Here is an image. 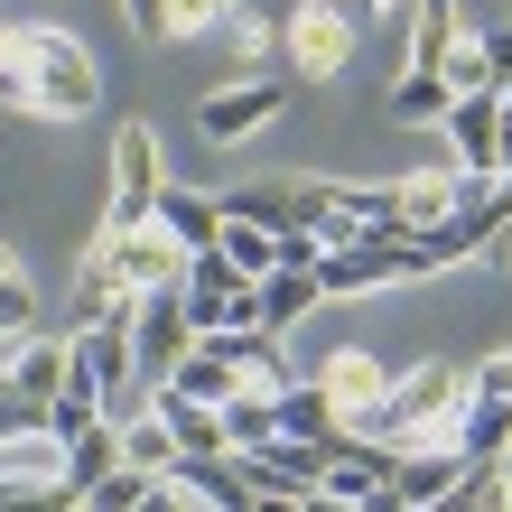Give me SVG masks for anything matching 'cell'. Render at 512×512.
Segmentation results:
<instances>
[{"label":"cell","instance_id":"1","mask_svg":"<svg viewBox=\"0 0 512 512\" xmlns=\"http://www.w3.org/2000/svg\"><path fill=\"white\" fill-rule=\"evenodd\" d=\"M94 103H103V66L66 19H0V112L84 122Z\"/></svg>","mask_w":512,"mask_h":512},{"label":"cell","instance_id":"2","mask_svg":"<svg viewBox=\"0 0 512 512\" xmlns=\"http://www.w3.org/2000/svg\"><path fill=\"white\" fill-rule=\"evenodd\" d=\"M466 401H475V364H410V373H391V391H382V410H373V429L364 438H382L391 457H419V447H457V429H466Z\"/></svg>","mask_w":512,"mask_h":512},{"label":"cell","instance_id":"3","mask_svg":"<svg viewBox=\"0 0 512 512\" xmlns=\"http://www.w3.org/2000/svg\"><path fill=\"white\" fill-rule=\"evenodd\" d=\"M401 280H429L410 233H364V243L317 261V298H373V289H401Z\"/></svg>","mask_w":512,"mask_h":512},{"label":"cell","instance_id":"4","mask_svg":"<svg viewBox=\"0 0 512 512\" xmlns=\"http://www.w3.org/2000/svg\"><path fill=\"white\" fill-rule=\"evenodd\" d=\"M354 10L345 0H289V19H280V47H289V66L308 75V84H336L354 66Z\"/></svg>","mask_w":512,"mask_h":512},{"label":"cell","instance_id":"5","mask_svg":"<svg viewBox=\"0 0 512 512\" xmlns=\"http://www.w3.org/2000/svg\"><path fill=\"white\" fill-rule=\"evenodd\" d=\"M159 131L149 122H122L112 131V205H103V224L94 233H140L149 224V205H159Z\"/></svg>","mask_w":512,"mask_h":512},{"label":"cell","instance_id":"6","mask_svg":"<svg viewBox=\"0 0 512 512\" xmlns=\"http://www.w3.org/2000/svg\"><path fill=\"white\" fill-rule=\"evenodd\" d=\"M280 112H289V84H280V75H233L224 94H205V103H196V131L215 140V149H243L252 131L280 122Z\"/></svg>","mask_w":512,"mask_h":512},{"label":"cell","instance_id":"7","mask_svg":"<svg viewBox=\"0 0 512 512\" xmlns=\"http://www.w3.org/2000/svg\"><path fill=\"white\" fill-rule=\"evenodd\" d=\"M308 382L326 391V410L345 419V438H364V429H373V410H382V391H391V364H382V354H364V345H336Z\"/></svg>","mask_w":512,"mask_h":512},{"label":"cell","instance_id":"8","mask_svg":"<svg viewBox=\"0 0 512 512\" xmlns=\"http://www.w3.org/2000/svg\"><path fill=\"white\" fill-rule=\"evenodd\" d=\"M196 345V326H187V298L177 289H149L140 308H131V364H140V391H159L177 373V354Z\"/></svg>","mask_w":512,"mask_h":512},{"label":"cell","instance_id":"9","mask_svg":"<svg viewBox=\"0 0 512 512\" xmlns=\"http://www.w3.org/2000/svg\"><path fill=\"white\" fill-rule=\"evenodd\" d=\"M243 354H252V336H196L187 354H177V373H168L159 391H177V401H205V410H224L233 391H243Z\"/></svg>","mask_w":512,"mask_h":512},{"label":"cell","instance_id":"10","mask_svg":"<svg viewBox=\"0 0 512 512\" xmlns=\"http://www.w3.org/2000/svg\"><path fill=\"white\" fill-rule=\"evenodd\" d=\"M438 131H447V168H457V177H494V149H503V94H457Z\"/></svg>","mask_w":512,"mask_h":512},{"label":"cell","instance_id":"11","mask_svg":"<svg viewBox=\"0 0 512 512\" xmlns=\"http://www.w3.org/2000/svg\"><path fill=\"white\" fill-rule=\"evenodd\" d=\"M94 243L112 252V270H122V289H131V298L177 289V270H187V252H177L159 224H140V233H94Z\"/></svg>","mask_w":512,"mask_h":512},{"label":"cell","instance_id":"12","mask_svg":"<svg viewBox=\"0 0 512 512\" xmlns=\"http://www.w3.org/2000/svg\"><path fill=\"white\" fill-rule=\"evenodd\" d=\"M149 224H159L177 252H215V233H224V196H205V187H159Z\"/></svg>","mask_w":512,"mask_h":512},{"label":"cell","instance_id":"13","mask_svg":"<svg viewBox=\"0 0 512 512\" xmlns=\"http://www.w3.org/2000/svg\"><path fill=\"white\" fill-rule=\"evenodd\" d=\"M168 485L187 494L196 512H252V485H243V457H177Z\"/></svg>","mask_w":512,"mask_h":512},{"label":"cell","instance_id":"14","mask_svg":"<svg viewBox=\"0 0 512 512\" xmlns=\"http://www.w3.org/2000/svg\"><path fill=\"white\" fill-rule=\"evenodd\" d=\"M131 308V289H122V270H112L103 243H84L75 252V317H66V336H84V326H103V317H122Z\"/></svg>","mask_w":512,"mask_h":512},{"label":"cell","instance_id":"15","mask_svg":"<svg viewBox=\"0 0 512 512\" xmlns=\"http://www.w3.org/2000/svg\"><path fill=\"white\" fill-rule=\"evenodd\" d=\"M391 475H401V457H391L382 438H345L336 457H326V494H336V503H373Z\"/></svg>","mask_w":512,"mask_h":512},{"label":"cell","instance_id":"16","mask_svg":"<svg viewBox=\"0 0 512 512\" xmlns=\"http://www.w3.org/2000/svg\"><path fill=\"white\" fill-rule=\"evenodd\" d=\"M66 364H75V336H19V345H10V364H0V382L28 391V401H56Z\"/></svg>","mask_w":512,"mask_h":512},{"label":"cell","instance_id":"17","mask_svg":"<svg viewBox=\"0 0 512 512\" xmlns=\"http://www.w3.org/2000/svg\"><path fill=\"white\" fill-rule=\"evenodd\" d=\"M457 457H466V466H503V457H512V391H485V382H475L466 429H457Z\"/></svg>","mask_w":512,"mask_h":512},{"label":"cell","instance_id":"18","mask_svg":"<svg viewBox=\"0 0 512 512\" xmlns=\"http://www.w3.org/2000/svg\"><path fill=\"white\" fill-rule=\"evenodd\" d=\"M243 485L252 494H326V457L317 447H261V457H243Z\"/></svg>","mask_w":512,"mask_h":512},{"label":"cell","instance_id":"19","mask_svg":"<svg viewBox=\"0 0 512 512\" xmlns=\"http://www.w3.org/2000/svg\"><path fill=\"white\" fill-rule=\"evenodd\" d=\"M149 419L177 438V457H224V410L205 401H177V391H149Z\"/></svg>","mask_w":512,"mask_h":512},{"label":"cell","instance_id":"20","mask_svg":"<svg viewBox=\"0 0 512 512\" xmlns=\"http://www.w3.org/2000/svg\"><path fill=\"white\" fill-rule=\"evenodd\" d=\"M112 466H122V429H112V419H94V429H75L56 447V485H75V494H94Z\"/></svg>","mask_w":512,"mask_h":512},{"label":"cell","instance_id":"21","mask_svg":"<svg viewBox=\"0 0 512 512\" xmlns=\"http://www.w3.org/2000/svg\"><path fill=\"white\" fill-rule=\"evenodd\" d=\"M391 205H401V233H429L457 215V168H419V177H391Z\"/></svg>","mask_w":512,"mask_h":512},{"label":"cell","instance_id":"22","mask_svg":"<svg viewBox=\"0 0 512 512\" xmlns=\"http://www.w3.org/2000/svg\"><path fill=\"white\" fill-rule=\"evenodd\" d=\"M457 485H466V457H457V447H419V457H401V475H391V494H401L410 512L438 503V494H457Z\"/></svg>","mask_w":512,"mask_h":512},{"label":"cell","instance_id":"23","mask_svg":"<svg viewBox=\"0 0 512 512\" xmlns=\"http://www.w3.org/2000/svg\"><path fill=\"white\" fill-rule=\"evenodd\" d=\"M94 419H103V382H94V364L75 354V364H66V382H56V401H47V438L66 447L75 429H94Z\"/></svg>","mask_w":512,"mask_h":512},{"label":"cell","instance_id":"24","mask_svg":"<svg viewBox=\"0 0 512 512\" xmlns=\"http://www.w3.org/2000/svg\"><path fill=\"white\" fill-rule=\"evenodd\" d=\"M261 447H280V410H270V391H233L224 401V457H261Z\"/></svg>","mask_w":512,"mask_h":512},{"label":"cell","instance_id":"25","mask_svg":"<svg viewBox=\"0 0 512 512\" xmlns=\"http://www.w3.org/2000/svg\"><path fill=\"white\" fill-rule=\"evenodd\" d=\"M224 215L233 224H261L270 243H289V233H298V196H289V177H270V187H233Z\"/></svg>","mask_w":512,"mask_h":512},{"label":"cell","instance_id":"26","mask_svg":"<svg viewBox=\"0 0 512 512\" xmlns=\"http://www.w3.org/2000/svg\"><path fill=\"white\" fill-rule=\"evenodd\" d=\"M447 47H457V0H410V66L401 75H438Z\"/></svg>","mask_w":512,"mask_h":512},{"label":"cell","instance_id":"27","mask_svg":"<svg viewBox=\"0 0 512 512\" xmlns=\"http://www.w3.org/2000/svg\"><path fill=\"white\" fill-rule=\"evenodd\" d=\"M308 308H317V270H270L261 280V336H289Z\"/></svg>","mask_w":512,"mask_h":512},{"label":"cell","instance_id":"28","mask_svg":"<svg viewBox=\"0 0 512 512\" xmlns=\"http://www.w3.org/2000/svg\"><path fill=\"white\" fill-rule=\"evenodd\" d=\"M447 103H457V94H447L438 75H401V84L382 94V112H391L401 131H438V122H447Z\"/></svg>","mask_w":512,"mask_h":512},{"label":"cell","instance_id":"29","mask_svg":"<svg viewBox=\"0 0 512 512\" xmlns=\"http://www.w3.org/2000/svg\"><path fill=\"white\" fill-rule=\"evenodd\" d=\"M19 336H38V280H28L19 252H0V345H19Z\"/></svg>","mask_w":512,"mask_h":512},{"label":"cell","instance_id":"30","mask_svg":"<svg viewBox=\"0 0 512 512\" xmlns=\"http://www.w3.org/2000/svg\"><path fill=\"white\" fill-rule=\"evenodd\" d=\"M215 252L243 270V280H270V270H280V243H270L261 224H233V215H224V233H215Z\"/></svg>","mask_w":512,"mask_h":512},{"label":"cell","instance_id":"31","mask_svg":"<svg viewBox=\"0 0 512 512\" xmlns=\"http://www.w3.org/2000/svg\"><path fill=\"white\" fill-rule=\"evenodd\" d=\"M122 466H140V475H168V466H177V438H168L149 410H140V419H122Z\"/></svg>","mask_w":512,"mask_h":512},{"label":"cell","instance_id":"32","mask_svg":"<svg viewBox=\"0 0 512 512\" xmlns=\"http://www.w3.org/2000/svg\"><path fill=\"white\" fill-rule=\"evenodd\" d=\"M215 28H224V47H233V66H261V56L280 47V28H270V19L252 10V0H243V10H224Z\"/></svg>","mask_w":512,"mask_h":512},{"label":"cell","instance_id":"33","mask_svg":"<svg viewBox=\"0 0 512 512\" xmlns=\"http://www.w3.org/2000/svg\"><path fill=\"white\" fill-rule=\"evenodd\" d=\"M438 84H447V94H494V75H485V47H475V38H457V47L438 56Z\"/></svg>","mask_w":512,"mask_h":512},{"label":"cell","instance_id":"34","mask_svg":"<svg viewBox=\"0 0 512 512\" xmlns=\"http://www.w3.org/2000/svg\"><path fill=\"white\" fill-rule=\"evenodd\" d=\"M0 512H84V494L56 485V475H38V485H0Z\"/></svg>","mask_w":512,"mask_h":512},{"label":"cell","instance_id":"35","mask_svg":"<svg viewBox=\"0 0 512 512\" xmlns=\"http://www.w3.org/2000/svg\"><path fill=\"white\" fill-rule=\"evenodd\" d=\"M224 10L215 0H168V19H159V38H196V28H215Z\"/></svg>","mask_w":512,"mask_h":512},{"label":"cell","instance_id":"36","mask_svg":"<svg viewBox=\"0 0 512 512\" xmlns=\"http://www.w3.org/2000/svg\"><path fill=\"white\" fill-rule=\"evenodd\" d=\"M475 47H485V75H494V94H503V84H512V28H494V38H475Z\"/></svg>","mask_w":512,"mask_h":512},{"label":"cell","instance_id":"37","mask_svg":"<svg viewBox=\"0 0 512 512\" xmlns=\"http://www.w3.org/2000/svg\"><path fill=\"white\" fill-rule=\"evenodd\" d=\"M122 19L140 28V38H159V19H168V0H122Z\"/></svg>","mask_w":512,"mask_h":512},{"label":"cell","instance_id":"38","mask_svg":"<svg viewBox=\"0 0 512 512\" xmlns=\"http://www.w3.org/2000/svg\"><path fill=\"white\" fill-rule=\"evenodd\" d=\"M345 10H354V28H364V19H373V28H382V19H391V10H401V0H345Z\"/></svg>","mask_w":512,"mask_h":512},{"label":"cell","instance_id":"39","mask_svg":"<svg viewBox=\"0 0 512 512\" xmlns=\"http://www.w3.org/2000/svg\"><path fill=\"white\" fill-rule=\"evenodd\" d=\"M485 252H494V261H503V270H512V224H503V233H494V243H485Z\"/></svg>","mask_w":512,"mask_h":512},{"label":"cell","instance_id":"40","mask_svg":"<svg viewBox=\"0 0 512 512\" xmlns=\"http://www.w3.org/2000/svg\"><path fill=\"white\" fill-rule=\"evenodd\" d=\"M494 187H503V215H512V168H503V177H494Z\"/></svg>","mask_w":512,"mask_h":512},{"label":"cell","instance_id":"41","mask_svg":"<svg viewBox=\"0 0 512 512\" xmlns=\"http://www.w3.org/2000/svg\"><path fill=\"white\" fill-rule=\"evenodd\" d=\"M215 10H243V0H215Z\"/></svg>","mask_w":512,"mask_h":512},{"label":"cell","instance_id":"42","mask_svg":"<svg viewBox=\"0 0 512 512\" xmlns=\"http://www.w3.org/2000/svg\"><path fill=\"white\" fill-rule=\"evenodd\" d=\"M503 364H512V345H503Z\"/></svg>","mask_w":512,"mask_h":512}]
</instances>
